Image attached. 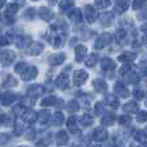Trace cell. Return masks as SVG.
<instances>
[{
  "instance_id": "cell-1",
  "label": "cell",
  "mask_w": 147,
  "mask_h": 147,
  "mask_svg": "<svg viewBox=\"0 0 147 147\" xmlns=\"http://www.w3.org/2000/svg\"><path fill=\"white\" fill-rule=\"evenodd\" d=\"M14 59H16V53L12 51H4L0 54V61H1L3 66H5V67L9 66Z\"/></svg>"
},
{
  "instance_id": "cell-2",
  "label": "cell",
  "mask_w": 147,
  "mask_h": 147,
  "mask_svg": "<svg viewBox=\"0 0 147 147\" xmlns=\"http://www.w3.org/2000/svg\"><path fill=\"white\" fill-rule=\"evenodd\" d=\"M86 79H88V72L84 71V70H76L74 72V83H75V85L78 86L83 85Z\"/></svg>"
},
{
  "instance_id": "cell-3",
  "label": "cell",
  "mask_w": 147,
  "mask_h": 147,
  "mask_svg": "<svg viewBox=\"0 0 147 147\" xmlns=\"http://www.w3.org/2000/svg\"><path fill=\"white\" fill-rule=\"evenodd\" d=\"M110 43H111V35L106 32V34H102V35L97 39L94 47H96L97 49H102V48H105L106 45H109Z\"/></svg>"
},
{
  "instance_id": "cell-4",
  "label": "cell",
  "mask_w": 147,
  "mask_h": 147,
  "mask_svg": "<svg viewBox=\"0 0 147 147\" xmlns=\"http://www.w3.org/2000/svg\"><path fill=\"white\" fill-rule=\"evenodd\" d=\"M84 16H85L86 21H88L89 23H93L94 21L97 20V17H98L97 10L94 9L93 7H90V5H86L85 7V9H84Z\"/></svg>"
},
{
  "instance_id": "cell-5",
  "label": "cell",
  "mask_w": 147,
  "mask_h": 147,
  "mask_svg": "<svg viewBox=\"0 0 147 147\" xmlns=\"http://www.w3.org/2000/svg\"><path fill=\"white\" fill-rule=\"evenodd\" d=\"M43 93H44V88L41 85H39V84L30 85L27 89V94H28V97H31V98H36V97H39Z\"/></svg>"
},
{
  "instance_id": "cell-6",
  "label": "cell",
  "mask_w": 147,
  "mask_h": 147,
  "mask_svg": "<svg viewBox=\"0 0 147 147\" xmlns=\"http://www.w3.org/2000/svg\"><path fill=\"white\" fill-rule=\"evenodd\" d=\"M56 85L58 86L59 89H67L70 85V80H69V76L66 75V71L62 72L61 75L57 78L56 80Z\"/></svg>"
},
{
  "instance_id": "cell-7",
  "label": "cell",
  "mask_w": 147,
  "mask_h": 147,
  "mask_svg": "<svg viewBox=\"0 0 147 147\" xmlns=\"http://www.w3.org/2000/svg\"><path fill=\"white\" fill-rule=\"evenodd\" d=\"M44 49V45L41 43H31V45L27 48V54H30V56H38V54H40L41 52H43Z\"/></svg>"
},
{
  "instance_id": "cell-8",
  "label": "cell",
  "mask_w": 147,
  "mask_h": 147,
  "mask_svg": "<svg viewBox=\"0 0 147 147\" xmlns=\"http://www.w3.org/2000/svg\"><path fill=\"white\" fill-rule=\"evenodd\" d=\"M36 76H38V69L36 67H28L27 70H26L25 72L21 75V78H22V80L25 81H28V80H32V79H35Z\"/></svg>"
},
{
  "instance_id": "cell-9",
  "label": "cell",
  "mask_w": 147,
  "mask_h": 147,
  "mask_svg": "<svg viewBox=\"0 0 147 147\" xmlns=\"http://www.w3.org/2000/svg\"><path fill=\"white\" fill-rule=\"evenodd\" d=\"M65 58H66L65 53H56V54H52V56L49 57V63H51L52 66H58V65L63 63Z\"/></svg>"
},
{
  "instance_id": "cell-10",
  "label": "cell",
  "mask_w": 147,
  "mask_h": 147,
  "mask_svg": "<svg viewBox=\"0 0 147 147\" xmlns=\"http://www.w3.org/2000/svg\"><path fill=\"white\" fill-rule=\"evenodd\" d=\"M16 99H17V94L12 93V92H7V93L3 94V97H1V103L4 105V106H9Z\"/></svg>"
},
{
  "instance_id": "cell-11",
  "label": "cell",
  "mask_w": 147,
  "mask_h": 147,
  "mask_svg": "<svg viewBox=\"0 0 147 147\" xmlns=\"http://www.w3.org/2000/svg\"><path fill=\"white\" fill-rule=\"evenodd\" d=\"M23 121L25 123H28V124H32V123L38 121V117H39V114H36L35 111H25L23 114Z\"/></svg>"
},
{
  "instance_id": "cell-12",
  "label": "cell",
  "mask_w": 147,
  "mask_h": 147,
  "mask_svg": "<svg viewBox=\"0 0 147 147\" xmlns=\"http://www.w3.org/2000/svg\"><path fill=\"white\" fill-rule=\"evenodd\" d=\"M38 14H39V17L44 21H51L52 17H53V12H52V9L45 8V7H41L40 9H39Z\"/></svg>"
},
{
  "instance_id": "cell-13",
  "label": "cell",
  "mask_w": 147,
  "mask_h": 147,
  "mask_svg": "<svg viewBox=\"0 0 147 147\" xmlns=\"http://www.w3.org/2000/svg\"><path fill=\"white\" fill-rule=\"evenodd\" d=\"M107 138V132L103 129V128H97L93 133V140L97 141V142H102Z\"/></svg>"
},
{
  "instance_id": "cell-14",
  "label": "cell",
  "mask_w": 147,
  "mask_h": 147,
  "mask_svg": "<svg viewBox=\"0 0 147 147\" xmlns=\"http://www.w3.org/2000/svg\"><path fill=\"white\" fill-rule=\"evenodd\" d=\"M56 140H57V143H58L59 146H63L69 142V134H67L65 130H59V132L57 133Z\"/></svg>"
},
{
  "instance_id": "cell-15",
  "label": "cell",
  "mask_w": 147,
  "mask_h": 147,
  "mask_svg": "<svg viewBox=\"0 0 147 147\" xmlns=\"http://www.w3.org/2000/svg\"><path fill=\"white\" fill-rule=\"evenodd\" d=\"M69 18L72 21V22H81V10L79 8H74L71 12L69 13Z\"/></svg>"
},
{
  "instance_id": "cell-16",
  "label": "cell",
  "mask_w": 147,
  "mask_h": 147,
  "mask_svg": "<svg viewBox=\"0 0 147 147\" xmlns=\"http://www.w3.org/2000/svg\"><path fill=\"white\" fill-rule=\"evenodd\" d=\"M75 54H76V61H78V62L84 61V58H85V56H86V48H85L84 45L76 47Z\"/></svg>"
},
{
  "instance_id": "cell-17",
  "label": "cell",
  "mask_w": 147,
  "mask_h": 147,
  "mask_svg": "<svg viewBox=\"0 0 147 147\" xmlns=\"http://www.w3.org/2000/svg\"><path fill=\"white\" fill-rule=\"evenodd\" d=\"M115 92H116L119 96H121V97H128L129 96V92H128V89L124 86V84H121V83H117L116 85H115Z\"/></svg>"
},
{
  "instance_id": "cell-18",
  "label": "cell",
  "mask_w": 147,
  "mask_h": 147,
  "mask_svg": "<svg viewBox=\"0 0 147 147\" xmlns=\"http://www.w3.org/2000/svg\"><path fill=\"white\" fill-rule=\"evenodd\" d=\"M112 13H109V12H106V13H102L101 14V17H99V20H101V23L103 26H109V25H111V22H112Z\"/></svg>"
},
{
  "instance_id": "cell-19",
  "label": "cell",
  "mask_w": 147,
  "mask_h": 147,
  "mask_svg": "<svg viewBox=\"0 0 147 147\" xmlns=\"http://www.w3.org/2000/svg\"><path fill=\"white\" fill-rule=\"evenodd\" d=\"M49 119H51V114H49V111H47V110H43V111L39 112V123L40 124H47V123L49 121Z\"/></svg>"
},
{
  "instance_id": "cell-20",
  "label": "cell",
  "mask_w": 147,
  "mask_h": 147,
  "mask_svg": "<svg viewBox=\"0 0 147 147\" xmlns=\"http://www.w3.org/2000/svg\"><path fill=\"white\" fill-rule=\"evenodd\" d=\"M74 5H75V0H61L59 1V7L62 10H69V9H74Z\"/></svg>"
},
{
  "instance_id": "cell-21",
  "label": "cell",
  "mask_w": 147,
  "mask_h": 147,
  "mask_svg": "<svg viewBox=\"0 0 147 147\" xmlns=\"http://www.w3.org/2000/svg\"><path fill=\"white\" fill-rule=\"evenodd\" d=\"M17 12H18V4H9L7 7V9H5L4 14L7 16V17H13Z\"/></svg>"
},
{
  "instance_id": "cell-22",
  "label": "cell",
  "mask_w": 147,
  "mask_h": 147,
  "mask_svg": "<svg viewBox=\"0 0 147 147\" xmlns=\"http://www.w3.org/2000/svg\"><path fill=\"white\" fill-rule=\"evenodd\" d=\"M57 103V98L56 97H53V96H51V97H47V98H44L43 101L40 102V105L43 107H49V106H53V105H56Z\"/></svg>"
},
{
  "instance_id": "cell-23",
  "label": "cell",
  "mask_w": 147,
  "mask_h": 147,
  "mask_svg": "<svg viewBox=\"0 0 147 147\" xmlns=\"http://www.w3.org/2000/svg\"><path fill=\"white\" fill-rule=\"evenodd\" d=\"M101 67L103 70H111L115 67V62L111 61V59H109V58H103L101 61Z\"/></svg>"
},
{
  "instance_id": "cell-24",
  "label": "cell",
  "mask_w": 147,
  "mask_h": 147,
  "mask_svg": "<svg viewBox=\"0 0 147 147\" xmlns=\"http://www.w3.org/2000/svg\"><path fill=\"white\" fill-rule=\"evenodd\" d=\"M93 86H94V89L98 90V92H103V90H106L107 89V84L105 83L103 80H94L93 81Z\"/></svg>"
},
{
  "instance_id": "cell-25",
  "label": "cell",
  "mask_w": 147,
  "mask_h": 147,
  "mask_svg": "<svg viewBox=\"0 0 147 147\" xmlns=\"http://www.w3.org/2000/svg\"><path fill=\"white\" fill-rule=\"evenodd\" d=\"M31 43V38L26 36V38H20L17 41V47L18 48H28V44Z\"/></svg>"
},
{
  "instance_id": "cell-26",
  "label": "cell",
  "mask_w": 147,
  "mask_h": 147,
  "mask_svg": "<svg viewBox=\"0 0 147 147\" xmlns=\"http://www.w3.org/2000/svg\"><path fill=\"white\" fill-rule=\"evenodd\" d=\"M67 127H69V129H70L71 133H78L79 132L78 127H76V117L75 116H71L69 119V121H67Z\"/></svg>"
},
{
  "instance_id": "cell-27",
  "label": "cell",
  "mask_w": 147,
  "mask_h": 147,
  "mask_svg": "<svg viewBox=\"0 0 147 147\" xmlns=\"http://www.w3.org/2000/svg\"><path fill=\"white\" fill-rule=\"evenodd\" d=\"M65 121V116L61 111H57L56 114L53 115V124L54 125H61L62 123Z\"/></svg>"
},
{
  "instance_id": "cell-28",
  "label": "cell",
  "mask_w": 147,
  "mask_h": 147,
  "mask_svg": "<svg viewBox=\"0 0 147 147\" xmlns=\"http://www.w3.org/2000/svg\"><path fill=\"white\" fill-rule=\"evenodd\" d=\"M16 85H17V80L10 75L8 76V78L5 79V81L3 83V86H4V88H12V86H16Z\"/></svg>"
},
{
  "instance_id": "cell-29",
  "label": "cell",
  "mask_w": 147,
  "mask_h": 147,
  "mask_svg": "<svg viewBox=\"0 0 147 147\" xmlns=\"http://www.w3.org/2000/svg\"><path fill=\"white\" fill-rule=\"evenodd\" d=\"M80 123H81V125H84V127H89V125L93 124V117H92L90 115L85 114V115H83V116H81Z\"/></svg>"
},
{
  "instance_id": "cell-30",
  "label": "cell",
  "mask_w": 147,
  "mask_h": 147,
  "mask_svg": "<svg viewBox=\"0 0 147 147\" xmlns=\"http://www.w3.org/2000/svg\"><path fill=\"white\" fill-rule=\"evenodd\" d=\"M106 103L110 105L112 109H116V107L119 106V102H117V99L115 98V96H112V94H109V96L106 97Z\"/></svg>"
},
{
  "instance_id": "cell-31",
  "label": "cell",
  "mask_w": 147,
  "mask_h": 147,
  "mask_svg": "<svg viewBox=\"0 0 147 147\" xmlns=\"http://www.w3.org/2000/svg\"><path fill=\"white\" fill-rule=\"evenodd\" d=\"M114 121H115V115L114 114H106L103 116V119H102V123H103L105 125H112L114 124Z\"/></svg>"
},
{
  "instance_id": "cell-32",
  "label": "cell",
  "mask_w": 147,
  "mask_h": 147,
  "mask_svg": "<svg viewBox=\"0 0 147 147\" xmlns=\"http://www.w3.org/2000/svg\"><path fill=\"white\" fill-rule=\"evenodd\" d=\"M67 109H69L70 112H76V111H79V109H80V105H79L78 101L72 99V101L69 102V105H67Z\"/></svg>"
},
{
  "instance_id": "cell-33",
  "label": "cell",
  "mask_w": 147,
  "mask_h": 147,
  "mask_svg": "<svg viewBox=\"0 0 147 147\" xmlns=\"http://www.w3.org/2000/svg\"><path fill=\"white\" fill-rule=\"evenodd\" d=\"M97 58H98V57H97L96 54H92V56H89L88 58L85 59V66L86 67H93L94 65L97 63Z\"/></svg>"
},
{
  "instance_id": "cell-34",
  "label": "cell",
  "mask_w": 147,
  "mask_h": 147,
  "mask_svg": "<svg viewBox=\"0 0 147 147\" xmlns=\"http://www.w3.org/2000/svg\"><path fill=\"white\" fill-rule=\"evenodd\" d=\"M137 110H138L137 103H134V102H129V103H127L124 106V111L125 112H136Z\"/></svg>"
},
{
  "instance_id": "cell-35",
  "label": "cell",
  "mask_w": 147,
  "mask_h": 147,
  "mask_svg": "<svg viewBox=\"0 0 147 147\" xmlns=\"http://www.w3.org/2000/svg\"><path fill=\"white\" fill-rule=\"evenodd\" d=\"M125 79H127L128 83H132V84L138 83V76H137V74H134V72H132V71H130L127 76H125Z\"/></svg>"
},
{
  "instance_id": "cell-36",
  "label": "cell",
  "mask_w": 147,
  "mask_h": 147,
  "mask_svg": "<svg viewBox=\"0 0 147 147\" xmlns=\"http://www.w3.org/2000/svg\"><path fill=\"white\" fill-rule=\"evenodd\" d=\"M134 57H136L134 53H124V54H121V56L119 57V59L120 61H123V62H128V61H133Z\"/></svg>"
},
{
  "instance_id": "cell-37",
  "label": "cell",
  "mask_w": 147,
  "mask_h": 147,
  "mask_svg": "<svg viewBox=\"0 0 147 147\" xmlns=\"http://www.w3.org/2000/svg\"><path fill=\"white\" fill-rule=\"evenodd\" d=\"M36 16V10L34 8H28L27 10L25 12V18L26 20H34Z\"/></svg>"
},
{
  "instance_id": "cell-38",
  "label": "cell",
  "mask_w": 147,
  "mask_h": 147,
  "mask_svg": "<svg viewBox=\"0 0 147 147\" xmlns=\"http://www.w3.org/2000/svg\"><path fill=\"white\" fill-rule=\"evenodd\" d=\"M28 67H27V63H25V62H20V63L16 66V72H20L21 75H22L23 72L27 70Z\"/></svg>"
},
{
  "instance_id": "cell-39",
  "label": "cell",
  "mask_w": 147,
  "mask_h": 147,
  "mask_svg": "<svg viewBox=\"0 0 147 147\" xmlns=\"http://www.w3.org/2000/svg\"><path fill=\"white\" fill-rule=\"evenodd\" d=\"M96 5L98 8H106L110 5V0H96Z\"/></svg>"
},
{
  "instance_id": "cell-40",
  "label": "cell",
  "mask_w": 147,
  "mask_h": 147,
  "mask_svg": "<svg viewBox=\"0 0 147 147\" xmlns=\"http://www.w3.org/2000/svg\"><path fill=\"white\" fill-rule=\"evenodd\" d=\"M22 132H23V124L17 121L16 123V133H17V136H20V134H22Z\"/></svg>"
},
{
  "instance_id": "cell-41",
  "label": "cell",
  "mask_w": 147,
  "mask_h": 147,
  "mask_svg": "<svg viewBox=\"0 0 147 147\" xmlns=\"http://www.w3.org/2000/svg\"><path fill=\"white\" fill-rule=\"evenodd\" d=\"M23 110H25V107H23L22 105H20V106H16L14 109H13V111H14V114L22 115V116H23V114H25V112H23Z\"/></svg>"
},
{
  "instance_id": "cell-42",
  "label": "cell",
  "mask_w": 147,
  "mask_h": 147,
  "mask_svg": "<svg viewBox=\"0 0 147 147\" xmlns=\"http://www.w3.org/2000/svg\"><path fill=\"white\" fill-rule=\"evenodd\" d=\"M8 140H9V136L5 134V133H0V145H4V143H7Z\"/></svg>"
},
{
  "instance_id": "cell-43",
  "label": "cell",
  "mask_w": 147,
  "mask_h": 147,
  "mask_svg": "<svg viewBox=\"0 0 147 147\" xmlns=\"http://www.w3.org/2000/svg\"><path fill=\"white\" fill-rule=\"evenodd\" d=\"M137 120L140 123L146 121V120H147V112H140V114H138V116H137Z\"/></svg>"
},
{
  "instance_id": "cell-44",
  "label": "cell",
  "mask_w": 147,
  "mask_h": 147,
  "mask_svg": "<svg viewBox=\"0 0 147 147\" xmlns=\"http://www.w3.org/2000/svg\"><path fill=\"white\" fill-rule=\"evenodd\" d=\"M103 112V105L99 102V103L96 105V115H101Z\"/></svg>"
},
{
  "instance_id": "cell-45",
  "label": "cell",
  "mask_w": 147,
  "mask_h": 147,
  "mask_svg": "<svg viewBox=\"0 0 147 147\" xmlns=\"http://www.w3.org/2000/svg\"><path fill=\"white\" fill-rule=\"evenodd\" d=\"M9 44H10L9 38H7V36H1L0 38V45H9Z\"/></svg>"
},
{
  "instance_id": "cell-46",
  "label": "cell",
  "mask_w": 147,
  "mask_h": 147,
  "mask_svg": "<svg viewBox=\"0 0 147 147\" xmlns=\"http://www.w3.org/2000/svg\"><path fill=\"white\" fill-rule=\"evenodd\" d=\"M145 1L146 0H134V3H133V8H134V9H138V8L142 7Z\"/></svg>"
},
{
  "instance_id": "cell-47",
  "label": "cell",
  "mask_w": 147,
  "mask_h": 147,
  "mask_svg": "<svg viewBox=\"0 0 147 147\" xmlns=\"http://www.w3.org/2000/svg\"><path fill=\"white\" fill-rule=\"evenodd\" d=\"M134 96H136V98H142L143 92L141 90V89H137V90H134Z\"/></svg>"
},
{
  "instance_id": "cell-48",
  "label": "cell",
  "mask_w": 147,
  "mask_h": 147,
  "mask_svg": "<svg viewBox=\"0 0 147 147\" xmlns=\"http://www.w3.org/2000/svg\"><path fill=\"white\" fill-rule=\"evenodd\" d=\"M119 120H120V124H125V123L130 121V117L129 116H121Z\"/></svg>"
},
{
  "instance_id": "cell-49",
  "label": "cell",
  "mask_w": 147,
  "mask_h": 147,
  "mask_svg": "<svg viewBox=\"0 0 147 147\" xmlns=\"http://www.w3.org/2000/svg\"><path fill=\"white\" fill-rule=\"evenodd\" d=\"M34 137H35V130L31 129L30 133H27V140H34Z\"/></svg>"
},
{
  "instance_id": "cell-50",
  "label": "cell",
  "mask_w": 147,
  "mask_h": 147,
  "mask_svg": "<svg viewBox=\"0 0 147 147\" xmlns=\"http://www.w3.org/2000/svg\"><path fill=\"white\" fill-rule=\"evenodd\" d=\"M4 3H5V0H0V8L4 5Z\"/></svg>"
},
{
  "instance_id": "cell-51",
  "label": "cell",
  "mask_w": 147,
  "mask_h": 147,
  "mask_svg": "<svg viewBox=\"0 0 147 147\" xmlns=\"http://www.w3.org/2000/svg\"><path fill=\"white\" fill-rule=\"evenodd\" d=\"M49 3L53 5V4H56V3H57V0H49Z\"/></svg>"
},
{
  "instance_id": "cell-52",
  "label": "cell",
  "mask_w": 147,
  "mask_h": 147,
  "mask_svg": "<svg viewBox=\"0 0 147 147\" xmlns=\"http://www.w3.org/2000/svg\"><path fill=\"white\" fill-rule=\"evenodd\" d=\"M1 123H3V115L0 114V124H1Z\"/></svg>"
},
{
  "instance_id": "cell-53",
  "label": "cell",
  "mask_w": 147,
  "mask_h": 147,
  "mask_svg": "<svg viewBox=\"0 0 147 147\" xmlns=\"http://www.w3.org/2000/svg\"><path fill=\"white\" fill-rule=\"evenodd\" d=\"M90 147H101L99 145H96V146H90Z\"/></svg>"
},
{
  "instance_id": "cell-54",
  "label": "cell",
  "mask_w": 147,
  "mask_h": 147,
  "mask_svg": "<svg viewBox=\"0 0 147 147\" xmlns=\"http://www.w3.org/2000/svg\"><path fill=\"white\" fill-rule=\"evenodd\" d=\"M32 1H36V0H32Z\"/></svg>"
},
{
  "instance_id": "cell-55",
  "label": "cell",
  "mask_w": 147,
  "mask_h": 147,
  "mask_svg": "<svg viewBox=\"0 0 147 147\" xmlns=\"http://www.w3.org/2000/svg\"><path fill=\"white\" fill-rule=\"evenodd\" d=\"M0 32H1V30H0Z\"/></svg>"
}]
</instances>
